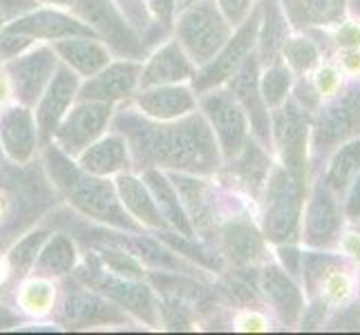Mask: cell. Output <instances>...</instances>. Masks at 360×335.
Masks as SVG:
<instances>
[{
  "mask_svg": "<svg viewBox=\"0 0 360 335\" xmlns=\"http://www.w3.org/2000/svg\"><path fill=\"white\" fill-rule=\"evenodd\" d=\"M119 126L141 168L161 166L191 175H213L219 168V143L202 114H186L179 123L166 126L121 114Z\"/></svg>",
  "mask_w": 360,
  "mask_h": 335,
  "instance_id": "6da1fadb",
  "label": "cell"
},
{
  "mask_svg": "<svg viewBox=\"0 0 360 335\" xmlns=\"http://www.w3.org/2000/svg\"><path fill=\"white\" fill-rule=\"evenodd\" d=\"M45 166L52 175V181L58 185L72 206H77L83 215L94 217L98 221L112 223L117 228L139 230V226L128 217L123 208L117 188L101 177L90 175L81 166H77L58 145H49L45 152Z\"/></svg>",
  "mask_w": 360,
  "mask_h": 335,
  "instance_id": "7a4b0ae2",
  "label": "cell"
},
{
  "mask_svg": "<svg viewBox=\"0 0 360 335\" xmlns=\"http://www.w3.org/2000/svg\"><path fill=\"white\" fill-rule=\"evenodd\" d=\"M264 192V237L273 244L295 239L304 210L307 177L293 175L284 166H273Z\"/></svg>",
  "mask_w": 360,
  "mask_h": 335,
  "instance_id": "3957f363",
  "label": "cell"
},
{
  "mask_svg": "<svg viewBox=\"0 0 360 335\" xmlns=\"http://www.w3.org/2000/svg\"><path fill=\"white\" fill-rule=\"evenodd\" d=\"M233 34V25L215 0H197L181 9L177 20V43L195 65H206Z\"/></svg>",
  "mask_w": 360,
  "mask_h": 335,
  "instance_id": "277c9868",
  "label": "cell"
},
{
  "mask_svg": "<svg viewBox=\"0 0 360 335\" xmlns=\"http://www.w3.org/2000/svg\"><path fill=\"white\" fill-rule=\"evenodd\" d=\"M311 126L314 161L322 164L338 145L360 136V85H352L331 96L329 103L318 110Z\"/></svg>",
  "mask_w": 360,
  "mask_h": 335,
  "instance_id": "5b68a950",
  "label": "cell"
},
{
  "mask_svg": "<svg viewBox=\"0 0 360 335\" xmlns=\"http://www.w3.org/2000/svg\"><path fill=\"white\" fill-rule=\"evenodd\" d=\"M309 132L311 112L295 101L287 98L271 114V145L278 147L282 166L300 177H307L309 170Z\"/></svg>",
  "mask_w": 360,
  "mask_h": 335,
  "instance_id": "8992f818",
  "label": "cell"
},
{
  "mask_svg": "<svg viewBox=\"0 0 360 335\" xmlns=\"http://www.w3.org/2000/svg\"><path fill=\"white\" fill-rule=\"evenodd\" d=\"M257 27H259V7L251 9V14L238 25V32L231 34V39L221 45L219 52L193 77V88L197 94L219 88L221 83H226L242 67V63L255 49Z\"/></svg>",
  "mask_w": 360,
  "mask_h": 335,
  "instance_id": "52a82bcc",
  "label": "cell"
},
{
  "mask_svg": "<svg viewBox=\"0 0 360 335\" xmlns=\"http://www.w3.org/2000/svg\"><path fill=\"white\" fill-rule=\"evenodd\" d=\"M79 280L88 284L90 289L110 297L121 308H128L136 317L146 320L148 324H157V308L150 289L139 282H130L128 277L115 275V272H105L98 257L88 255L85 266L79 270Z\"/></svg>",
  "mask_w": 360,
  "mask_h": 335,
  "instance_id": "ba28073f",
  "label": "cell"
},
{
  "mask_svg": "<svg viewBox=\"0 0 360 335\" xmlns=\"http://www.w3.org/2000/svg\"><path fill=\"white\" fill-rule=\"evenodd\" d=\"M202 110L219 143L221 157L231 161L248 141V128H251L242 105L229 90L213 88V92L202 96Z\"/></svg>",
  "mask_w": 360,
  "mask_h": 335,
  "instance_id": "9c48e42d",
  "label": "cell"
},
{
  "mask_svg": "<svg viewBox=\"0 0 360 335\" xmlns=\"http://www.w3.org/2000/svg\"><path fill=\"white\" fill-rule=\"evenodd\" d=\"M72 7L77 11V16L85 25H90L96 32V36H101L117 54L141 58L143 45L139 41V36L123 20L112 0H74Z\"/></svg>",
  "mask_w": 360,
  "mask_h": 335,
  "instance_id": "30bf717a",
  "label": "cell"
},
{
  "mask_svg": "<svg viewBox=\"0 0 360 335\" xmlns=\"http://www.w3.org/2000/svg\"><path fill=\"white\" fill-rule=\"evenodd\" d=\"M110 117H112V103L81 101L68 117L60 119L54 132L56 145L70 157L81 155L85 147L101 136Z\"/></svg>",
  "mask_w": 360,
  "mask_h": 335,
  "instance_id": "8fae6325",
  "label": "cell"
},
{
  "mask_svg": "<svg viewBox=\"0 0 360 335\" xmlns=\"http://www.w3.org/2000/svg\"><path fill=\"white\" fill-rule=\"evenodd\" d=\"M342 230V213L338 208V197L325 183V179H318L311 197L307 202L304 210V230L302 239L311 248H329L338 246Z\"/></svg>",
  "mask_w": 360,
  "mask_h": 335,
  "instance_id": "7c38bea8",
  "label": "cell"
},
{
  "mask_svg": "<svg viewBox=\"0 0 360 335\" xmlns=\"http://www.w3.org/2000/svg\"><path fill=\"white\" fill-rule=\"evenodd\" d=\"M229 92L242 105L255 139L264 147H271V114L264 96L259 92V63L253 54L229 79Z\"/></svg>",
  "mask_w": 360,
  "mask_h": 335,
  "instance_id": "4fadbf2b",
  "label": "cell"
},
{
  "mask_svg": "<svg viewBox=\"0 0 360 335\" xmlns=\"http://www.w3.org/2000/svg\"><path fill=\"white\" fill-rule=\"evenodd\" d=\"M54 70L56 54L49 47H39L30 54L16 56V60H11L7 65V74L18 101L22 105H34L39 101Z\"/></svg>",
  "mask_w": 360,
  "mask_h": 335,
  "instance_id": "5bb4252c",
  "label": "cell"
},
{
  "mask_svg": "<svg viewBox=\"0 0 360 335\" xmlns=\"http://www.w3.org/2000/svg\"><path fill=\"white\" fill-rule=\"evenodd\" d=\"M79 92V77L68 65L54 70V77L49 79L47 88L41 94V103L36 110V123H39L41 136L47 141L52 139L60 119L65 117L68 107L77 98Z\"/></svg>",
  "mask_w": 360,
  "mask_h": 335,
  "instance_id": "9a60e30c",
  "label": "cell"
},
{
  "mask_svg": "<svg viewBox=\"0 0 360 335\" xmlns=\"http://www.w3.org/2000/svg\"><path fill=\"white\" fill-rule=\"evenodd\" d=\"M141 65L134 60H121V63L105 65L77 92L79 101H103L115 103L119 98L130 96L139 85Z\"/></svg>",
  "mask_w": 360,
  "mask_h": 335,
  "instance_id": "2e32d148",
  "label": "cell"
},
{
  "mask_svg": "<svg viewBox=\"0 0 360 335\" xmlns=\"http://www.w3.org/2000/svg\"><path fill=\"white\" fill-rule=\"evenodd\" d=\"M5 32L30 36V39H52V41L68 39V36H94L96 39V32L90 25H85L81 18H72L54 9H41V11H32L27 16H18L14 22L7 25Z\"/></svg>",
  "mask_w": 360,
  "mask_h": 335,
  "instance_id": "e0dca14e",
  "label": "cell"
},
{
  "mask_svg": "<svg viewBox=\"0 0 360 335\" xmlns=\"http://www.w3.org/2000/svg\"><path fill=\"white\" fill-rule=\"evenodd\" d=\"M259 287L284 324H295L300 320L304 311V295L287 270L276 264L264 266V270L259 272Z\"/></svg>",
  "mask_w": 360,
  "mask_h": 335,
  "instance_id": "ac0fdd59",
  "label": "cell"
},
{
  "mask_svg": "<svg viewBox=\"0 0 360 335\" xmlns=\"http://www.w3.org/2000/svg\"><path fill=\"white\" fill-rule=\"evenodd\" d=\"M280 5L297 32L333 27L347 14V0H280Z\"/></svg>",
  "mask_w": 360,
  "mask_h": 335,
  "instance_id": "d6986e66",
  "label": "cell"
},
{
  "mask_svg": "<svg viewBox=\"0 0 360 335\" xmlns=\"http://www.w3.org/2000/svg\"><path fill=\"white\" fill-rule=\"evenodd\" d=\"M291 25L282 11L280 0H262L259 5V27H257V63L271 65L282 58V47L289 39Z\"/></svg>",
  "mask_w": 360,
  "mask_h": 335,
  "instance_id": "ffe728a7",
  "label": "cell"
},
{
  "mask_svg": "<svg viewBox=\"0 0 360 335\" xmlns=\"http://www.w3.org/2000/svg\"><path fill=\"white\" fill-rule=\"evenodd\" d=\"M191 77H195V63L186 56L179 43H168L150 56L148 65L141 70L139 83L141 88H155V85L181 83Z\"/></svg>",
  "mask_w": 360,
  "mask_h": 335,
  "instance_id": "44dd1931",
  "label": "cell"
},
{
  "mask_svg": "<svg viewBox=\"0 0 360 335\" xmlns=\"http://www.w3.org/2000/svg\"><path fill=\"white\" fill-rule=\"evenodd\" d=\"M0 139H3L5 152L16 164H25L36 147V121L27 105L9 107L0 117Z\"/></svg>",
  "mask_w": 360,
  "mask_h": 335,
  "instance_id": "7402d4cb",
  "label": "cell"
},
{
  "mask_svg": "<svg viewBox=\"0 0 360 335\" xmlns=\"http://www.w3.org/2000/svg\"><path fill=\"white\" fill-rule=\"evenodd\" d=\"M221 246L229 259L238 266H253L262 262L266 251H264V237L259 230L246 219H231L221 228Z\"/></svg>",
  "mask_w": 360,
  "mask_h": 335,
  "instance_id": "603a6c76",
  "label": "cell"
},
{
  "mask_svg": "<svg viewBox=\"0 0 360 335\" xmlns=\"http://www.w3.org/2000/svg\"><path fill=\"white\" fill-rule=\"evenodd\" d=\"M136 103L143 110V114L159 121L181 119L195 110L193 92L188 88H181V85H155V88H146V92H141L139 98H136Z\"/></svg>",
  "mask_w": 360,
  "mask_h": 335,
  "instance_id": "cb8c5ba5",
  "label": "cell"
},
{
  "mask_svg": "<svg viewBox=\"0 0 360 335\" xmlns=\"http://www.w3.org/2000/svg\"><path fill=\"white\" fill-rule=\"evenodd\" d=\"M63 322L70 327H90V324H112V322H126L115 304L105 302L103 297L77 291L70 293L63 304Z\"/></svg>",
  "mask_w": 360,
  "mask_h": 335,
  "instance_id": "d4e9b609",
  "label": "cell"
},
{
  "mask_svg": "<svg viewBox=\"0 0 360 335\" xmlns=\"http://www.w3.org/2000/svg\"><path fill=\"white\" fill-rule=\"evenodd\" d=\"M54 52L65 60V65L79 72L81 77H94L98 70L110 63L108 47L94 36H68L54 45Z\"/></svg>",
  "mask_w": 360,
  "mask_h": 335,
  "instance_id": "484cf974",
  "label": "cell"
},
{
  "mask_svg": "<svg viewBox=\"0 0 360 335\" xmlns=\"http://www.w3.org/2000/svg\"><path fill=\"white\" fill-rule=\"evenodd\" d=\"M271 159L264 152V145L248 136L242 150L231 159V175L238 179L253 197H259L271 175Z\"/></svg>",
  "mask_w": 360,
  "mask_h": 335,
  "instance_id": "4316f807",
  "label": "cell"
},
{
  "mask_svg": "<svg viewBox=\"0 0 360 335\" xmlns=\"http://www.w3.org/2000/svg\"><path fill=\"white\" fill-rule=\"evenodd\" d=\"M175 179V190L179 195V199L184 202V210L188 219L193 221V226L200 230L206 239H215L213 235L217 230L215 223V210L208 202V188L204 185V181H197L191 177H172Z\"/></svg>",
  "mask_w": 360,
  "mask_h": 335,
  "instance_id": "83f0119b",
  "label": "cell"
},
{
  "mask_svg": "<svg viewBox=\"0 0 360 335\" xmlns=\"http://www.w3.org/2000/svg\"><path fill=\"white\" fill-rule=\"evenodd\" d=\"M130 164L128 143L123 136H105V139L90 143L79 157V166L96 177H108L126 170Z\"/></svg>",
  "mask_w": 360,
  "mask_h": 335,
  "instance_id": "f1b7e54d",
  "label": "cell"
},
{
  "mask_svg": "<svg viewBox=\"0 0 360 335\" xmlns=\"http://www.w3.org/2000/svg\"><path fill=\"white\" fill-rule=\"evenodd\" d=\"M117 195L123 204V208L130 210L134 219H139L143 226H150V228H164L166 221L161 210L155 202L153 192L148 190V185L136 179L132 175H121L117 179Z\"/></svg>",
  "mask_w": 360,
  "mask_h": 335,
  "instance_id": "f546056e",
  "label": "cell"
},
{
  "mask_svg": "<svg viewBox=\"0 0 360 335\" xmlns=\"http://www.w3.org/2000/svg\"><path fill=\"white\" fill-rule=\"evenodd\" d=\"M143 183L148 185V190L153 192L155 202L161 210V215L164 219H168V223L177 232L186 235V237H193L195 230H193V223L186 215V210L181 206V199L175 190V185H172L166 175H161L159 170H153V168H146L143 170Z\"/></svg>",
  "mask_w": 360,
  "mask_h": 335,
  "instance_id": "4dcf8cb0",
  "label": "cell"
},
{
  "mask_svg": "<svg viewBox=\"0 0 360 335\" xmlns=\"http://www.w3.org/2000/svg\"><path fill=\"white\" fill-rule=\"evenodd\" d=\"M358 172H360V136L345 141L342 145L336 147V152H333L327 166L325 183L333 190V195L342 197L347 188L352 185V181L358 177Z\"/></svg>",
  "mask_w": 360,
  "mask_h": 335,
  "instance_id": "1f68e13d",
  "label": "cell"
},
{
  "mask_svg": "<svg viewBox=\"0 0 360 335\" xmlns=\"http://www.w3.org/2000/svg\"><path fill=\"white\" fill-rule=\"evenodd\" d=\"M43 251H39L34 259V275L39 277H56L65 275L77 264V248L68 235H54L47 237Z\"/></svg>",
  "mask_w": 360,
  "mask_h": 335,
  "instance_id": "d6a6232c",
  "label": "cell"
},
{
  "mask_svg": "<svg viewBox=\"0 0 360 335\" xmlns=\"http://www.w3.org/2000/svg\"><path fill=\"white\" fill-rule=\"evenodd\" d=\"M150 282L161 291L166 300H175L181 304H193V306H204L210 300L208 289L202 284H197L188 277L179 275H168V272H150Z\"/></svg>",
  "mask_w": 360,
  "mask_h": 335,
  "instance_id": "836d02e7",
  "label": "cell"
},
{
  "mask_svg": "<svg viewBox=\"0 0 360 335\" xmlns=\"http://www.w3.org/2000/svg\"><path fill=\"white\" fill-rule=\"evenodd\" d=\"M291 83H293V77L287 63L276 60V63L266 65V72L259 77V92H262L266 105L276 110L278 105L287 101L291 92Z\"/></svg>",
  "mask_w": 360,
  "mask_h": 335,
  "instance_id": "e575fe53",
  "label": "cell"
},
{
  "mask_svg": "<svg viewBox=\"0 0 360 335\" xmlns=\"http://www.w3.org/2000/svg\"><path fill=\"white\" fill-rule=\"evenodd\" d=\"M284 63L297 77H304L307 72H311L320 60V47L309 39V36H289L287 43L282 47Z\"/></svg>",
  "mask_w": 360,
  "mask_h": 335,
  "instance_id": "d590c367",
  "label": "cell"
},
{
  "mask_svg": "<svg viewBox=\"0 0 360 335\" xmlns=\"http://www.w3.org/2000/svg\"><path fill=\"white\" fill-rule=\"evenodd\" d=\"M161 239H164L170 248H175L179 255L188 257V259H193V262L202 264V266H206L210 270L219 272L221 268H224V259H221L219 255H215V253H210L206 246L197 244L195 237H186V235H181V232L179 235L164 232V235H161Z\"/></svg>",
  "mask_w": 360,
  "mask_h": 335,
  "instance_id": "8d00e7d4",
  "label": "cell"
},
{
  "mask_svg": "<svg viewBox=\"0 0 360 335\" xmlns=\"http://www.w3.org/2000/svg\"><path fill=\"white\" fill-rule=\"evenodd\" d=\"M49 237V235L45 230H36L32 235H27L16 248L14 253H11L9 262H11V270L16 272V275H25L32 266H34V259L36 255H39L41 246L45 244V239Z\"/></svg>",
  "mask_w": 360,
  "mask_h": 335,
  "instance_id": "74e56055",
  "label": "cell"
},
{
  "mask_svg": "<svg viewBox=\"0 0 360 335\" xmlns=\"http://www.w3.org/2000/svg\"><path fill=\"white\" fill-rule=\"evenodd\" d=\"M101 262L115 272V275L128 277V280H139L143 275V270L139 262L134 259L132 253H128L126 248H115V246H103L101 248Z\"/></svg>",
  "mask_w": 360,
  "mask_h": 335,
  "instance_id": "f35d334b",
  "label": "cell"
},
{
  "mask_svg": "<svg viewBox=\"0 0 360 335\" xmlns=\"http://www.w3.org/2000/svg\"><path fill=\"white\" fill-rule=\"evenodd\" d=\"M314 85H316V90L320 92L322 98H331L342 90V74L338 67H333V65H322L316 72Z\"/></svg>",
  "mask_w": 360,
  "mask_h": 335,
  "instance_id": "ab89813d",
  "label": "cell"
},
{
  "mask_svg": "<svg viewBox=\"0 0 360 335\" xmlns=\"http://www.w3.org/2000/svg\"><path fill=\"white\" fill-rule=\"evenodd\" d=\"M52 287L45 282H34L30 284L27 289H25V295H22V304L27 306V311H45V308L52 304Z\"/></svg>",
  "mask_w": 360,
  "mask_h": 335,
  "instance_id": "60d3db41",
  "label": "cell"
},
{
  "mask_svg": "<svg viewBox=\"0 0 360 335\" xmlns=\"http://www.w3.org/2000/svg\"><path fill=\"white\" fill-rule=\"evenodd\" d=\"M293 101L300 107H304L307 112H318L320 105H322V96L316 90L314 81H309V79L302 77L300 81L295 83V98H293Z\"/></svg>",
  "mask_w": 360,
  "mask_h": 335,
  "instance_id": "b9f144b4",
  "label": "cell"
},
{
  "mask_svg": "<svg viewBox=\"0 0 360 335\" xmlns=\"http://www.w3.org/2000/svg\"><path fill=\"white\" fill-rule=\"evenodd\" d=\"M215 3L233 27H238V25L251 14V9H253V0H215Z\"/></svg>",
  "mask_w": 360,
  "mask_h": 335,
  "instance_id": "7bdbcfd3",
  "label": "cell"
},
{
  "mask_svg": "<svg viewBox=\"0 0 360 335\" xmlns=\"http://www.w3.org/2000/svg\"><path fill=\"white\" fill-rule=\"evenodd\" d=\"M333 43H336L340 49L360 47V22H356V20H340L336 34H333Z\"/></svg>",
  "mask_w": 360,
  "mask_h": 335,
  "instance_id": "ee69618b",
  "label": "cell"
},
{
  "mask_svg": "<svg viewBox=\"0 0 360 335\" xmlns=\"http://www.w3.org/2000/svg\"><path fill=\"white\" fill-rule=\"evenodd\" d=\"M30 45H32L30 36H20V34L5 32L3 36H0V58H16Z\"/></svg>",
  "mask_w": 360,
  "mask_h": 335,
  "instance_id": "f6af8a7d",
  "label": "cell"
},
{
  "mask_svg": "<svg viewBox=\"0 0 360 335\" xmlns=\"http://www.w3.org/2000/svg\"><path fill=\"white\" fill-rule=\"evenodd\" d=\"M278 255H280V262H282L284 270H287L291 277L300 275V270H302V253L297 251L295 246H291L289 242L287 244H280Z\"/></svg>",
  "mask_w": 360,
  "mask_h": 335,
  "instance_id": "bcb514c9",
  "label": "cell"
},
{
  "mask_svg": "<svg viewBox=\"0 0 360 335\" xmlns=\"http://www.w3.org/2000/svg\"><path fill=\"white\" fill-rule=\"evenodd\" d=\"M221 293H224L231 302H244V304L255 302V293L251 291V287L238 282V280H229L224 287H221Z\"/></svg>",
  "mask_w": 360,
  "mask_h": 335,
  "instance_id": "7dc6e473",
  "label": "cell"
},
{
  "mask_svg": "<svg viewBox=\"0 0 360 335\" xmlns=\"http://www.w3.org/2000/svg\"><path fill=\"white\" fill-rule=\"evenodd\" d=\"M347 202H345V217L352 221H360V172L347 188Z\"/></svg>",
  "mask_w": 360,
  "mask_h": 335,
  "instance_id": "c3c4849f",
  "label": "cell"
},
{
  "mask_svg": "<svg viewBox=\"0 0 360 335\" xmlns=\"http://www.w3.org/2000/svg\"><path fill=\"white\" fill-rule=\"evenodd\" d=\"M148 3H150V11L159 20V25L170 27L172 16H175V11H177V0H148Z\"/></svg>",
  "mask_w": 360,
  "mask_h": 335,
  "instance_id": "681fc988",
  "label": "cell"
},
{
  "mask_svg": "<svg viewBox=\"0 0 360 335\" xmlns=\"http://www.w3.org/2000/svg\"><path fill=\"white\" fill-rule=\"evenodd\" d=\"M360 306L340 308L338 315L329 322V329H360Z\"/></svg>",
  "mask_w": 360,
  "mask_h": 335,
  "instance_id": "f907efd6",
  "label": "cell"
},
{
  "mask_svg": "<svg viewBox=\"0 0 360 335\" xmlns=\"http://www.w3.org/2000/svg\"><path fill=\"white\" fill-rule=\"evenodd\" d=\"M36 0H0V16H20L25 11H32Z\"/></svg>",
  "mask_w": 360,
  "mask_h": 335,
  "instance_id": "816d5d0a",
  "label": "cell"
},
{
  "mask_svg": "<svg viewBox=\"0 0 360 335\" xmlns=\"http://www.w3.org/2000/svg\"><path fill=\"white\" fill-rule=\"evenodd\" d=\"M340 67L347 74H352V77H360V47L342 49V54H340Z\"/></svg>",
  "mask_w": 360,
  "mask_h": 335,
  "instance_id": "f5cc1de1",
  "label": "cell"
},
{
  "mask_svg": "<svg viewBox=\"0 0 360 335\" xmlns=\"http://www.w3.org/2000/svg\"><path fill=\"white\" fill-rule=\"evenodd\" d=\"M345 248H347V255L356 257L360 262V235L358 232H347L345 235Z\"/></svg>",
  "mask_w": 360,
  "mask_h": 335,
  "instance_id": "db71d44e",
  "label": "cell"
},
{
  "mask_svg": "<svg viewBox=\"0 0 360 335\" xmlns=\"http://www.w3.org/2000/svg\"><path fill=\"white\" fill-rule=\"evenodd\" d=\"M242 324H244L242 329H264V327H266V322H264L262 317H259V315H253V317L248 315L246 322H242Z\"/></svg>",
  "mask_w": 360,
  "mask_h": 335,
  "instance_id": "11a10c76",
  "label": "cell"
},
{
  "mask_svg": "<svg viewBox=\"0 0 360 335\" xmlns=\"http://www.w3.org/2000/svg\"><path fill=\"white\" fill-rule=\"evenodd\" d=\"M347 11H352L356 18H360V0H347Z\"/></svg>",
  "mask_w": 360,
  "mask_h": 335,
  "instance_id": "9f6ffc18",
  "label": "cell"
},
{
  "mask_svg": "<svg viewBox=\"0 0 360 335\" xmlns=\"http://www.w3.org/2000/svg\"><path fill=\"white\" fill-rule=\"evenodd\" d=\"M193 3H197V0H177V9H186V7H191Z\"/></svg>",
  "mask_w": 360,
  "mask_h": 335,
  "instance_id": "6f0895ef",
  "label": "cell"
},
{
  "mask_svg": "<svg viewBox=\"0 0 360 335\" xmlns=\"http://www.w3.org/2000/svg\"><path fill=\"white\" fill-rule=\"evenodd\" d=\"M45 3H54V5H68V7H72V5H74V0H45Z\"/></svg>",
  "mask_w": 360,
  "mask_h": 335,
  "instance_id": "680465c9",
  "label": "cell"
},
{
  "mask_svg": "<svg viewBox=\"0 0 360 335\" xmlns=\"http://www.w3.org/2000/svg\"><path fill=\"white\" fill-rule=\"evenodd\" d=\"M0 29H3V16H0Z\"/></svg>",
  "mask_w": 360,
  "mask_h": 335,
  "instance_id": "91938a15",
  "label": "cell"
}]
</instances>
